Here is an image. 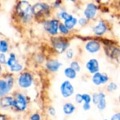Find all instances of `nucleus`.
Returning a JSON list of instances; mask_svg holds the SVG:
<instances>
[{"mask_svg": "<svg viewBox=\"0 0 120 120\" xmlns=\"http://www.w3.org/2000/svg\"><path fill=\"white\" fill-rule=\"evenodd\" d=\"M17 9H18V12L19 13V14L24 18L30 17L31 11H32L31 8V6L29 4V2L25 1H20L19 4L18 5Z\"/></svg>", "mask_w": 120, "mask_h": 120, "instance_id": "obj_1", "label": "nucleus"}, {"mask_svg": "<svg viewBox=\"0 0 120 120\" xmlns=\"http://www.w3.org/2000/svg\"><path fill=\"white\" fill-rule=\"evenodd\" d=\"M13 80L12 77H8L7 80H0V97L6 94L12 88Z\"/></svg>", "mask_w": 120, "mask_h": 120, "instance_id": "obj_2", "label": "nucleus"}, {"mask_svg": "<svg viewBox=\"0 0 120 120\" xmlns=\"http://www.w3.org/2000/svg\"><path fill=\"white\" fill-rule=\"evenodd\" d=\"M60 91L63 97L68 98L74 93V87L69 81H65L60 86Z\"/></svg>", "mask_w": 120, "mask_h": 120, "instance_id": "obj_3", "label": "nucleus"}, {"mask_svg": "<svg viewBox=\"0 0 120 120\" xmlns=\"http://www.w3.org/2000/svg\"><path fill=\"white\" fill-rule=\"evenodd\" d=\"M32 77L30 75V74L27 72H25L20 75L18 79V84L20 87L28 88L32 85Z\"/></svg>", "mask_w": 120, "mask_h": 120, "instance_id": "obj_4", "label": "nucleus"}, {"mask_svg": "<svg viewBox=\"0 0 120 120\" xmlns=\"http://www.w3.org/2000/svg\"><path fill=\"white\" fill-rule=\"evenodd\" d=\"M44 28L51 34H56L58 30V21L57 20H51L44 23Z\"/></svg>", "mask_w": 120, "mask_h": 120, "instance_id": "obj_5", "label": "nucleus"}, {"mask_svg": "<svg viewBox=\"0 0 120 120\" xmlns=\"http://www.w3.org/2000/svg\"><path fill=\"white\" fill-rule=\"evenodd\" d=\"M13 105L19 110L22 111L25 110L26 106H27V101H26L25 98L21 94H18L16 99L13 100Z\"/></svg>", "mask_w": 120, "mask_h": 120, "instance_id": "obj_6", "label": "nucleus"}, {"mask_svg": "<svg viewBox=\"0 0 120 120\" xmlns=\"http://www.w3.org/2000/svg\"><path fill=\"white\" fill-rule=\"evenodd\" d=\"M7 64L10 67L11 70L13 72H19L22 69V66L16 61L15 56L13 53H11L10 55V57L7 62Z\"/></svg>", "mask_w": 120, "mask_h": 120, "instance_id": "obj_7", "label": "nucleus"}, {"mask_svg": "<svg viewBox=\"0 0 120 120\" xmlns=\"http://www.w3.org/2000/svg\"><path fill=\"white\" fill-rule=\"evenodd\" d=\"M93 82L96 85H101L102 84H105L108 81V77L105 74H103L101 72H97L94 75L92 78Z\"/></svg>", "mask_w": 120, "mask_h": 120, "instance_id": "obj_8", "label": "nucleus"}, {"mask_svg": "<svg viewBox=\"0 0 120 120\" xmlns=\"http://www.w3.org/2000/svg\"><path fill=\"white\" fill-rule=\"evenodd\" d=\"M97 12V7L95 4L91 3L87 5L84 10V15L86 16V18L91 19L95 17Z\"/></svg>", "mask_w": 120, "mask_h": 120, "instance_id": "obj_9", "label": "nucleus"}, {"mask_svg": "<svg viewBox=\"0 0 120 120\" xmlns=\"http://www.w3.org/2000/svg\"><path fill=\"white\" fill-rule=\"evenodd\" d=\"M85 48L86 49V51L89 53H94L98 52L100 49H101V45L99 44V42L92 40V41H89L86 43Z\"/></svg>", "mask_w": 120, "mask_h": 120, "instance_id": "obj_10", "label": "nucleus"}, {"mask_svg": "<svg viewBox=\"0 0 120 120\" xmlns=\"http://www.w3.org/2000/svg\"><path fill=\"white\" fill-rule=\"evenodd\" d=\"M86 67L91 74H96L98 72L99 64L96 59H91L89 60L86 65Z\"/></svg>", "mask_w": 120, "mask_h": 120, "instance_id": "obj_11", "label": "nucleus"}, {"mask_svg": "<svg viewBox=\"0 0 120 120\" xmlns=\"http://www.w3.org/2000/svg\"><path fill=\"white\" fill-rule=\"evenodd\" d=\"M106 30L107 26L103 22H99L94 28V32L96 35H102L106 32Z\"/></svg>", "mask_w": 120, "mask_h": 120, "instance_id": "obj_12", "label": "nucleus"}, {"mask_svg": "<svg viewBox=\"0 0 120 120\" xmlns=\"http://www.w3.org/2000/svg\"><path fill=\"white\" fill-rule=\"evenodd\" d=\"M54 46L55 49L57 50V51H58L59 53H62L68 46V44L65 41L58 39V40H56V42L54 43Z\"/></svg>", "mask_w": 120, "mask_h": 120, "instance_id": "obj_13", "label": "nucleus"}, {"mask_svg": "<svg viewBox=\"0 0 120 120\" xmlns=\"http://www.w3.org/2000/svg\"><path fill=\"white\" fill-rule=\"evenodd\" d=\"M61 64L58 61V60H50L47 63H46V67L47 68L52 71V72H56L57 71L60 67Z\"/></svg>", "mask_w": 120, "mask_h": 120, "instance_id": "obj_14", "label": "nucleus"}, {"mask_svg": "<svg viewBox=\"0 0 120 120\" xmlns=\"http://www.w3.org/2000/svg\"><path fill=\"white\" fill-rule=\"evenodd\" d=\"M48 8V5L45 4H41V3H38L37 4H35L32 10V13L34 14H39V13H41V11L46 10Z\"/></svg>", "mask_w": 120, "mask_h": 120, "instance_id": "obj_15", "label": "nucleus"}, {"mask_svg": "<svg viewBox=\"0 0 120 120\" xmlns=\"http://www.w3.org/2000/svg\"><path fill=\"white\" fill-rule=\"evenodd\" d=\"M75 106L71 103H65L64 105H63V112L65 115H71L72 114L75 110Z\"/></svg>", "mask_w": 120, "mask_h": 120, "instance_id": "obj_16", "label": "nucleus"}, {"mask_svg": "<svg viewBox=\"0 0 120 120\" xmlns=\"http://www.w3.org/2000/svg\"><path fill=\"white\" fill-rule=\"evenodd\" d=\"M13 99L11 97H4L1 99L0 102V105L3 108H8L9 106L13 105Z\"/></svg>", "mask_w": 120, "mask_h": 120, "instance_id": "obj_17", "label": "nucleus"}, {"mask_svg": "<svg viewBox=\"0 0 120 120\" xmlns=\"http://www.w3.org/2000/svg\"><path fill=\"white\" fill-rule=\"evenodd\" d=\"M65 76L69 78V79H73L76 77L77 76V72L75 71L72 68H67L65 69Z\"/></svg>", "mask_w": 120, "mask_h": 120, "instance_id": "obj_18", "label": "nucleus"}, {"mask_svg": "<svg viewBox=\"0 0 120 120\" xmlns=\"http://www.w3.org/2000/svg\"><path fill=\"white\" fill-rule=\"evenodd\" d=\"M97 108L102 110H104L106 107V101H105V95L103 93H101V98L98 102V103L96 105Z\"/></svg>", "mask_w": 120, "mask_h": 120, "instance_id": "obj_19", "label": "nucleus"}, {"mask_svg": "<svg viewBox=\"0 0 120 120\" xmlns=\"http://www.w3.org/2000/svg\"><path fill=\"white\" fill-rule=\"evenodd\" d=\"M77 22V20L75 18L72 16L70 19H68V20L65 21V25L70 30V29L73 28L76 25Z\"/></svg>", "mask_w": 120, "mask_h": 120, "instance_id": "obj_20", "label": "nucleus"}, {"mask_svg": "<svg viewBox=\"0 0 120 120\" xmlns=\"http://www.w3.org/2000/svg\"><path fill=\"white\" fill-rule=\"evenodd\" d=\"M8 51V44L6 41L1 40L0 41V52L5 53Z\"/></svg>", "mask_w": 120, "mask_h": 120, "instance_id": "obj_21", "label": "nucleus"}, {"mask_svg": "<svg viewBox=\"0 0 120 120\" xmlns=\"http://www.w3.org/2000/svg\"><path fill=\"white\" fill-rule=\"evenodd\" d=\"M101 98V93H95L92 96V101L94 104L97 105Z\"/></svg>", "mask_w": 120, "mask_h": 120, "instance_id": "obj_22", "label": "nucleus"}, {"mask_svg": "<svg viewBox=\"0 0 120 120\" xmlns=\"http://www.w3.org/2000/svg\"><path fill=\"white\" fill-rule=\"evenodd\" d=\"M70 68H72L76 72H79L80 70V66L79 65V63L77 61H73L72 62L71 65H70Z\"/></svg>", "mask_w": 120, "mask_h": 120, "instance_id": "obj_23", "label": "nucleus"}, {"mask_svg": "<svg viewBox=\"0 0 120 120\" xmlns=\"http://www.w3.org/2000/svg\"><path fill=\"white\" fill-rule=\"evenodd\" d=\"M59 30H60V32L63 34H68L69 32V29L64 24H60Z\"/></svg>", "mask_w": 120, "mask_h": 120, "instance_id": "obj_24", "label": "nucleus"}, {"mask_svg": "<svg viewBox=\"0 0 120 120\" xmlns=\"http://www.w3.org/2000/svg\"><path fill=\"white\" fill-rule=\"evenodd\" d=\"M82 98H83V101H84V103H90L91 101V97L89 94H82Z\"/></svg>", "mask_w": 120, "mask_h": 120, "instance_id": "obj_25", "label": "nucleus"}, {"mask_svg": "<svg viewBox=\"0 0 120 120\" xmlns=\"http://www.w3.org/2000/svg\"><path fill=\"white\" fill-rule=\"evenodd\" d=\"M117 89V85L115 84V83H110L108 85V90L110 91H115L116 89Z\"/></svg>", "mask_w": 120, "mask_h": 120, "instance_id": "obj_26", "label": "nucleus"}, {"mask_svg": "<svg viewBox=\"0 0 120 120\" xmlns=\"http://www.w3.org/2000/svg\"><path fill=\"white\" fill-rule=\"evenodd\" d=\"M60 17H61L63 19H64L65 21V20L70 19V18L72 17V15H69L67 12H64V11H63V12L60 13Z\"/></svg>", "mask_w": 120, "mask_h": 120, "instance_id": "obj_27", "label": "nucleus"}, {"mask_svg": "<svg viewBox=\"0 0 120 120\" xmlns=\"http://www.w3.org/2000/svg\"><path fill=\"white\" fill-rule=\"evenodd\" d=\"M75 101H77V103H82L83 102V98L82 94H77L75 96Z\"/></svg>", "mask_w": 120, "mask_h": 120, "instance_id": "obj_28", "label": "nucleus"}, {"mask_svg": "<svg viewBox=\"0 0 120 120\" xmlns=\"http://www.w3.org/2000/svg\"><path fill=\"white\" fill-rule=\"evenodd\" d=\"M66 56H67L68 58H70V59L72 58V56H73V51H72V49L68 50L67 52H66Z\"/></svg>", "mask_w": 120, "mask_h": 120, "instance_id": "obj_29", "label": "nucleus"}, {"mask_svg": "<svg viewBox=\"0 0 120 120\" xmlns=\"http://www.w3.org/2000/svg\"><path fill=\"white\" fill-rule=\"evenodd\" d=\"M111 120H120V112H118V113L115 114V115L112 117Z\"/></svg>", "mask_w": 120, "mask_h": 120, "instance_id": "obj_30", "label": "nucleus"}, {"mask_svg": "<svg viewBox=\"0 0 120 120\" xmlns=\"http://www.w3.org/2000/svg\"><path fill=\"white\" fill-rule=\"evenodd\" d=\"M6 63V57L3 53L0 54V63Z\"/></svg>", "mask_w": 120, "mask_h": 120, "instance_id": "obj_31", "label": "nucleus"}, {"mask_svg": "<svg viewBox=\"0 0 120 120\" xmlns=\"http://www.w3.org/2000/svg\"><path fill=\"white\" fill-rule=\"evenodd\" d=\"M30 120H40V116L38 114H34L31 117Z\"/></svg>", "mask_w": 120, "mask_h": 120, "instance_id": "obj_32", "label": "nucleus"}, {"mask_svg": "<svg viewBox=\"0 0 120 120\" xmlns=\"http://www.w3.org/2000/svg\"><path fill=\"white\" fill-rule=\"evenodd\" d=\"M49 114L52 116L55 115V114H56V110L53 108H50L49 110Z\"/></svg>", "mask_w": 120, "mask_h": 120, "instance_id": "obj_33", "label": "nucleus"}, {"mask_svg": "<svg viewBox=\"0 0 120 120\" xmlns=\"http://www.w3.org/2000/svg\"><path fill=\"white\" fill-rule=\"evenodd\" d=\"M90 108H91V106H90V104H89V103H84V105H83V108H84V110H89Z\"/></svg>", "mask_w": 120, "mask_h": 120, "instance_id": "obj_34", "label": "nucleus"}, {"mask_svg": "<svg viewBox=\"0 0 120 120\" xmlns=\"http://www.w3.org/2000/svg\"><path fill=\"white\" fill-rule=\"evenodd\" d=\"M86 18H82L79 20V24L80 25H84V24H86Z\"/></svg>", "mask_w": 120, "mask_h": 120, "instance_id": "obj_35", "label": "nucleus"}, {"mask_svg": "<svg viewBox=\"0 0 120 120\" xmlns=\"http://www.w3.org/2000/svg\"><path fill=\"white\" fill-rule=\"evenodd\" d=\"M0 120H6V118L4 115H0Z\"/></svg>", "mask_w": 120, "mask_h": 120, "instance_id": "obj_36", "label": "nucleus"}, {"mask_svg": "<svg viewBox=\"0 0 120 120\" xmlns=\"http://www.w3.org/2000/svg\"><path fill=\"white\" fill-rule=\"evenodd\" d=\"M1 66H0V73H1Z\"/></svg>", "mask_w": 120, "mask_h": 120, "instance_id": "obj_37", "label": "nucleus"}, {"mask_svg": "<svg viewBox=\"0 0 120 120\" xmlns=\"http://www.w3.org/2000/svg\"></svg>", "mask_w": 120, "mask_h": 120, "instance_id": "obj_38", "label": "nucleus"}, {"mask_svg": "<svg viewBox=\"0 0 120 120\" xmlns=\"http://www.w3.org/2000/svg\"></svg>", "mask_w": 120, "mask_h": 120, "instance_id": "obj_39", "label": "nucleus"}]
</instances>
